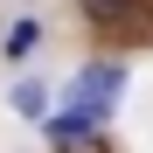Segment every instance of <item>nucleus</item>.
I'll use <instances>...</instances> for the list:
<instances>
[{
    "label": "nucleus",
    "instance_id": "obj_1",
    "mask_svg": "<svg viewBox=\"0 0 153 153\" xmlns=\"http://www.w3.org/2000/svg\"><path fill=\"white\" fill-rule=\"evenodd\" d=\"M118 91H125V63H84V70L70 76V97H63V105H84L97 118H111Z\"/></svg>",
    "mask_w": 153,
    "mask_h": 153
},
{
    "label": "nucleus",
    "instance_id": "obj_2",
    "mask_svg": "<svg viewBox=\"0 0 153 153\" xmlns=\"http://www.w3.org/2000/svg\"><path fill=\"white\" fill-rule=\"evenodd\" d=\"M14 111L28 118V125H42L49 111H56V91H49L42 76H21V84H14Z\"/></svg>",
    "mask_w": 153,
    "mask_h": 153
},
{
    "label": "nucleus",
    "instance_id": "obj_3",
    "mask_svg": "<svg viewBox=\"0 0 153 153\" xmlns=\"http://www.w3.org/2000/svg\"><path fill=\"white\" fill-rule=\"evenodd\" d=\"M132 7H139V0H76V14H84L91 28H125Z\"/></svg>",
    "mask_w": 153,
    "mask_h": 153
},
{
    "label": "nucleus",
    "instance_id": "obj_4",
    "mask_svg": "<svg viewBox=\"0 0 153 153\" xmlns=\"http://www.w3.org/2000/svg\"><path fill=\"white\" fill-rule=\"evenodd\" d=\"M35 42H42V21L28 14V21H14V28H7L0 49H7V63H21V56H35Z\"/></svg>",
    "mask_w": 153,
    "mask_h": 153
},
{
    "label": "nucleus",
    "instance_id": "obj_5",
    "mask_svg": "<svg viewBox=\"0 0 153 153\" xmlns=\"http://www.w3.org/2000/svg\"><path fill=\"white\" fill-rule=\"evenodd\" d=\"M56 153H111L105 132H76V139H56Z\"/></svg>",
    "mask_w": 153,
    "mask_h": 153
}]
</instances>
